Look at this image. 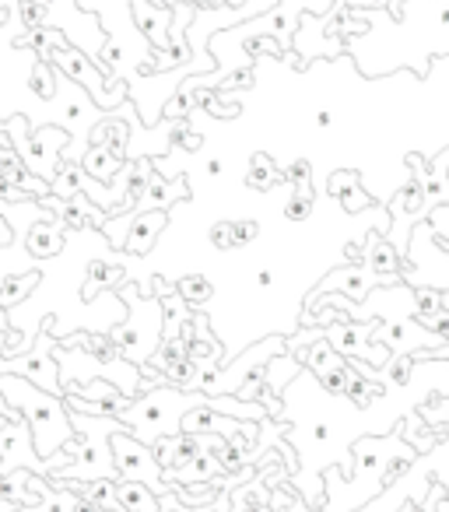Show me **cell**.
Here are the masks:
<instances>
[{"label":"cell","mask_w":449,"mask_h":512,"mask_svg":"<svg viewBox=\"0 0 449 512\" xmlns=\"http://www.w3.org/2000/svg\"><path fill=\"white\" fill-rule=\"evenodd\" d=\"M11 239H15V232H11V221L0 214V249L11 246Z\"/></svg>","instance_id":"obj_35"},{"label":"cell","mask_w":449,"mask_h":512,"mask_svg":"<svg viewBox=\"0 0 449 512\" xmlns=\"http://www.w3.org/2000/svg\"><path fill=\"white\" fill-rule=\"evenodd\" d=\"M221 172H225V165H221L218 158H211V162H207V176H221Z\"/></svg>","instance_id":"obj_39"},{"label":"cell","mask_w":449,"mask_h":512,"mask_svg":"<svg viewBox=\"0 0 449 512\" xmlns=\"http://www.w3.org/2000/svg\"><path fill=\"white\" fill-rule=\"evenodd\" d=\"M120 278H123V271L116 264H109V260H92L85 271V299H92L102 288H113Z\"/></svg>","instance_id":"obj_20"},{"label":"cell","mask_w":449,"mask_h":512,"mask_svg":"<svg viewBox=\"0 0 449 512\" xmlns=\"http://www.w3.org/2000/svg\"><path fill=\"white\" fill-rule=\"evenodd\" d=\"M57 85H60L57 67H53L50 60L36 57V64H32V71H29V88L39 95V99H53V95H57Z\"/></svg>","instance_id":"obj_22"},{"label":"cell","mask_w":449,"mask_h":512,"mask_svg":"<svg viewBox=\"0 0 449 512\" xmlns=\"http://www.w3.org/2000/svg\"><path fill=\"white\" fill-rule=\"evenodd\" d=\"M442 246H446V253H449V239H446V242H442Z\"/></svg>","instance_id":"obj_41"},{"label":"cell","mask_w":449,"mask_h":512,"mask_svg":"<svg viewBox=\"0 0 449 512\" xmlns=\"http://www.w3.org/2000/svg\"><path fill=\"white\" fill-rule=\"evenodd\" d=\"M400 0H348L351 11H369V8H393Z\"/></svg>","instance_id":"obj_34"},{"label":"cell","mask_w":449,"mask_h":512,"mask_svg":"<svg viewBox=\"0 0 449 512\" xmlns=\"http://www.w3.org/2000/svg\"><path fill=\"white\" fill-rule=\"evenodd\" d=\"M232 232H236V249H239V246H250V242L257 239L260 225L257 221H239V225H232Z\"/></svg>","instance_id":"obj_32"},{"label":"cell","mask_w":449,"mask_h":512,"mask_svg":"<svg viewBox=\"0 0 449 512\" xmlns=\"http://www.w3.org/2000/svg\"><path fill=\"white\" fill-rule=\"evenodd\" d=\"M81 169H85L88 176L99 179V183H113V179L123 176L127 162H123V158H116L106 144H92V148L81 155Z\"/></svg>","instance_id":"obj_13"},{"label":"cell","mask_w":449,"mask_h":512,"mask_svg":"<svg viewBox=\"0 0 449 512\" xmlns=\"http://www.w3.org/2000/svg\"><path fill=\"white\" fill-rule=\"evenodd\" d=\"M18 11H22L25 29H46V22H50V8L43 0H18Z\"/></svg>","instance_id":"obj_26"},{"label":"cell","mask_w":449,"mask_h":512,"mask_svg":"<svg viewBox=\"0 0 449 512\" xmlns=\"http://www.w3.org/2000/svg\"><path fill=\"white\" fill-rule=\"evenodd\" d=\"M281 176L285 183H295V193H313V165L306 158H299L292 169H281Z\"/></svg>","instance_id":"obj_27"},{"label":"cell","mask_w":449,"mask_h":512,"mask_svg":"<svg viewBox=\"0 0 449 512\" xmlns=\"http://www.w3.org/2000/svg\"><path fill=\"white\" fill-rule=\"evenodd\" d=\"M229 425H236V421L214 414V407H193V411H186L183 418H179V432H186V435H200V432L221 435Z\"/></svg>","instance_id":"obj_16"},{"label":"cell","mask_w":449,"mask_h":512,"mask_svg":"<svg viewBox=\"0 0 449 512\" xmlns=\"http://www.w3.org/2000/svg\"><path fill=\"white\" fill-rule=\"evenodd\" d=\"M130 4H134V18H137V25H141V32L162 50L172 39V11L158 8L151 0H130Z\"/></svg>","instance_id":"obj_9"},{"label":"cell","mask_w":449,"mask_h":512,"mask_svg":"<svg viewBox=\"0 0 449 512\" xmlns=\"http://www.w3.org/2000/svg\"><path fill=\"white\" fill-rule=\"evenodd\" d=\"M344 397H351L358 407H365L372 397H383V386L365 383V372H362V369H348V383H344Z\"/></svg>","instance_id":"obj_24"},{"label":"cell","mask_w":449,"mask_h":512,"mask_svg":"<svg viewBox=\"0 0 449 512\" xmlns=\"http://www.w3.org/2000/svg\"><path fill=\"white\" fill-rule=\"evenodd\" d=\"M50 64L53 67H60V71L67 74V78L74 81V85H81L88 92V99L95 102V106H102V99H106V74L102 71H95L92 64H88L81 53H74L71 46L67 50H57L50 57Z\"/></svg>","instance_id":"obj_4"},{"label":"cell","mask_w":449,"mask_h":512,"mask_svg":"<svg viewBox=\"0 0 449 512\" xmlns=\"http://www.w3.org/2000/svg\"><path fill=\"white\" fill-rule=\"evenodd\" d=\"M421 414H425V418L435 425L442 414H449V397H439V393H435V397H428L425 404H421Z\"/></svg>","instance_id":"obj_31"},{"label":"cell","mask_w":449,"mask_h":512,"mask_svg":"<svg viewBox=\"0 0 449 512\" xmlns=\"http://www.w3.org/2000/svg\"><path fill=\"white\" fill-rule=\"evenodd\" d=\"M11 22V0H0V25Z\"/></svg>","instance_id":"obj_37"},{"label":"cell","mask_w":449,"mask_h":512,"mask_svg":"<svg viewBox=\"0 0 449 512\" xmlns=\"http://www.w3.org/2000/svg\"><path fill=\"white\" fill-rule=\"evenodd\" d=\"M302 362H306L309 369H313L320 379H323V376H330V372H344V369H348V365L341 362V355L334 351V344L327 341V330H323L320 341H316L313 348L302 351Z\"/></svg>","instance_id":"obj_17"},{"label":"cell","mask_w":449,"mask_h":512,"mask_svg":"<svg viewBox=\"0 0 449 512\" xmlns=\"http://www.w3.org/2000/svg\"><path fill=\"white\" fill-rule=\"evenodd\" d=\"M246 183H250L253 190L267 193V190H271V186L285 183V176H281V169H278V165H274L267 155H253V162H250V176H246Z\"/></svg>","instance_id":"obj_21"},{"label":"cell","mask_w":449,"mask_h":512,"mask_svg":"<svg viewBox=\"0 0 449 512\" xmlns=\"http://www.w3.org/2000/svg\"><path fill=\"white\" fill-rule=\"evenodd\" d=\"M29 36H18L15 46H29V50H36L39 60H50L57 50H67V39L60 36V32L53 29H25Z\"/></svg>","instance_id":"obj_19"},{"label":"cell","mask_w":449,"mask_h":512,"mask_svg":"<svg viewBox=\"0 0 449 512\" xmlns=\"http://www.w3.org/2000/svg\"><path fill=\"white\" fill-rule=\"evenodd\" d=\"M330 123H334V113H327V109H320V113H316V127H330Z\"/></svg>","instance_id":"obj_38"},{"label":"cell","mask_w":449,"mask_h":512,"mask_svg":"<svg viewBox=\"0 0 449 512\" xmlns=\"http://www.w3.org/2000/svg\"><path fill=\"white\" fill-rule=\"evenodd\" d=\"M39 285V274H25V278H8L0 281V313L8 306H15V302L29 299V292Z\"/></svg>","instance_id":"obj_23"},{"label":"cell","mask_w":449,"mask_h":512,"mask_svg":"<svg viewBox=\"0 0 449 512\" xmlns=\"http://www.w3.org/2000/svg\"><path fill=\"white\" fill-rule=\"evenodd\" d=\"M176 295L186 302V306H200V302L211 299V285H207V278H200V274H197V278L190 274V278H183L176 285Z\"/></svg>","instance_id":"obj_25"},{"label":"cell","mask_w":449,"mask_h":512,"mask_svg":"<svg viewBox=\"0 0 449 512\" xmlns=\"http://www.w3.org/2000/svg\"><path fill=\"white\" fill-rule=\"evenodd\" d=\"M365 264L376 278H393L400 285V274L407 271L404 256L393 249V242H383L379 235H372L369 246H365Z\"/></svg>","instance_id":"obj_10"},{"label":"cell","mask_w":449,"mask_h":512,"mask_svg":"<svg viewBox=\"0 0 449 512\" xmlns=\"http://www.w3.org/2000/svg\"><path fill=\"white\" fill-rule=\"evenodd\" d=\"M60 221H36L29 232V239H25V246H29L32 256H57L60 249H64V232H60Z\"/></svg>","instance_id":"obj_15"},{"label":"cell","mask_w":449,"mask_h":512,"mask_svg":"<svg viewBox=\"0 0 449 512\" xmlns=\"http://www.w3.org/2000/svg\"><path fill=\"white\" fill-rule=\"evenodd\" d=\"M4 372L36 379V383H43L46 390H57V372H53V362H50V355H46V344H43V348H36V351H29V358H22V362H11Z\"/></svg>","instance_id":"obj_14"},{"label":"cell","mask_w":449,"mask_h":512,"mask_svg":"<svg viewBox=\"0 0 449 512\" xmlns=\"http://www.w3.org/2000/svg\"><path fill=\"white\" fill-rule=\"evenodd\" d=\"M376 285H379V278H376L372 271H365V267H344V271H334L327 281H323L320 292L309 295V299H306V309H309V306H316V302H320V295H323V292H330V288H341V292H348V299L362 302L365 295H369Z\"/></svg>","instance_id":"obj_5"},{"label":"cell","mask_w":449,"mask_h":512,"mask_svg":"<svg viewBox=\"0 0 449 512\" xmlns=\"http://www.w3.org/2000/svg\"><path fill=\"white\" fill-rule=\"evenodd\" d=\"M411 365H414V358L400 355V358H397V365H393V383H397V386H404L407 379H411Z\"/></svg>","instance_id":"obj_33"},{"label":"cell","mask_w":449,"mask_h":512,"mask_svg":"<svg viewBox=\"0 0 449 512\" xmlns=\"http://www.w3.org/2000/svg\"><path fill=\"white\" fill-rule=\"evenodd\" d=\"M313 214V193H295L285 204V218L288 221H306Z\"/></svg>","instance_id":"obj_28"},{"label":"cell","mask_w":449,"mask_h":512,"mask_svg":"<svg viewBox=\"0 0 449 512\" xmlns=\"http://www.w3.org/2000/svg\"><path fill=\"white\" fill-rule=\"evenodd\" d=\"M376 341L386 344V348H393V351H411V348H418V344L435 348V344H442V337H435L432 330H418L414 323L390 320V323H383V330L376 334Z\"/></svg>","instance_id":"obj_8"},{"label":"cell","mask_w":449,"mask_h":512,"mask_svg":"<svg viewBox=\"0 0 449 512\" xmlns=\"http://www.w3.org/2000/svg\"><path fill=\"white\" fill-rule=\"evenodd\" d=\"M109 453H113L116 474H120L123 481H141V484L162 481V463H158V456L151 453L137 435L113 432V439H109Z\"/></svg>","instance_id":"obj_2"},{"label":"cell","mask_w":449,"mask_h":512,"mask_svg":"<svg viewBox=\"0 0 449 512\" xmlns=\"http://www.w3.org/2000/svg\"><path fill=\"white\" fill-rule=\"evenodd\" d=\"M11 144L18 148V158L29 165V172H39V176L50 183V179L57 176V169H60V155H64L67 134H64V130H57V127H43V130H36V134H32V141L15 137Z\"/></svg>","instance_id":"obj_3"},{"label":"cell","mask_w":449,"mask_h":512,"mask_svg":"<svg viewBox=\"0 0 449 512\" xmlns=\"http://www.w3.org/2000/svg\"><path fill=\"white\" fill-rule=\"evenodd\" d=\"M165 221H169L165 211H137L134 218H130V239L123 242V246H127L130 253H148Z\"/></svg>","instance_id":"obj_12"},{"label":"cell","mask_w":449,"mask_h":512,"mask_svg":"<svg viewBox=\"0 0 449 512\" xmlns=\"http://www.w3.org/2000/svg\"><path fill=\"white\" fill-rule=\"evenodd\" d=\"M327 190H330V197H337L341 200V207L344 211H365V207L372 204V197L362 190V176H358L355 169H344V172H334L330 176V183H327Z\"/></svg>","instance_id":"obj_11"},{"label":"cell","mask_w":449,"mask_h":512,"mask_svg":"<svg viewBox=\"0 0 449 512\" xmlns=\"http://www.w3.org/2000/svg\"><path fill=\"white\" fill-rule=\"evenodd\" d=\"M8 414V400H4V393H0V418Z\"/></svg>","instance_id":"obj_40"},{"label":"cell","mask_w":449,"mask_h":512,"mask_svg":"<svg viewBox=\"0 0 449 512\" xmlns=\"http://www.w3.org/2000/svg\"><path fill=\"white\" fill-rule=\"evenodd\" d=\"M414 302H418V313L425 316V320H432V316L446 313V309H442L439 292H428V288H418V292H414Z\"/></svg>","instance_id":"obj_29"},{"label":"cell","mask_w":449,"mask_h":512,"mask_svg":"<svg viewBox=\"0 0 449 512\" xmlns=\"http://www.w3.org/2000/svg\"><path fill=\"white\" fill-rule=\"evenodd\" d=\"M43 204L50 207V211H57V221L64 228H78V232H85V228H102L106 221H102V211H95L92 204H85V197H57V193H50V197H43Z\"/></svg>","instance_id":"obj_6"},{"label":"cell","mask_w":449,"mask_h":512,"mask_svg":"<svg viewBox=\"0 0 449 512\" xmlns=\"http://www.w3.org/2000/svg\"><path fill=\"white\" fill-rule=\"evenodd\" d=\"M0 393L11 397V404L29 414L32 442H39V449H43L39 456H50L53 446H64V442L71 439V428H67L71 418L60 411V400L43 393L39 386L25 383V376H15V372L0 376Z\"/></svg>","instance_id":"obj_1"},{"label":"cell","mask_w":449,"mask_h":512,"mask_svg":"<svg viewBox=\"0 0 449 512\" xmlns=\"http://www.w3.org/2000/svg\"><path fill=\"white\" fill-rule=\"evenodd\" d=\"M211 242L218 249H236V232H232L229 221H218V225L211 228Z\"/></svg>","instance_id":"obj_30"},{"label":"cell","mask_w":449,"mask_h":512,"mask_svg":"<svg viewBox=\"0 0 449 512\" xmlns=\"http://www.w3.org/2000/svg\"><path fill=\"white\" fill-rule=\"evenodd\" d=\"M372 327H362V323H334L327 330V341L334 344L337 355H351V358H369V362H383V351H372L365 344Z\"/></svg>","instance_id":"obj_7"},{"label":"cell","mask_w":449,"mask_h":512,"mask_svg":"<svg viewBox=\"0 0 449 512\" xmlns=\"http://www.w3.org/2000/svg\"><path fill=\"white\" fill-rule=\"evenodd\" d=\"M116 502L127 512H158V498L141 481H116Z\"/></svg>","instance_id":"obj_18"},{"label":"cell","mask_w":449,"mask_h":512,"mask_svg":"<svg viewBox=\"0 0 449 512\" xmlns=\"http://www.w3.org/2000/svg\"><path fill=\"white\" fill-rule=\"evenodd\" d=\"M253 281H257V288H271L274 285V271H257V278H253Z\"/></svg>","instance_id":"obj_36"}]
</instances>
